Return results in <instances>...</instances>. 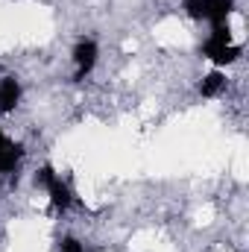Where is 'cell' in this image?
Masks as SVG:
<instances>
[{"label":"cell","mask_w":249,"mask_h":252,"mask_svg":"<svg viewBox=\"0 0 249 252\" xmlns=\"http://www.w3.org/2000/svg\"><path fill=\"white\" fill-rule=\"evenodd\" d=\"M21 158H24V147H21V144H15V141L0 129V176H6V173L18 170Z\"/></svg>","instance_id":"cell-5"},{"label":"cell","mask_w":249,"mask_h":252,"mask_svg":"<svg viewBox=\"0 0 249 252\" xmlns=\"http://www.w3.org/2000/svg\"><path fill=\"white\" fill-rule=\"evenodd\" d=\"M97 59H100V47L94 38H79L76 47H73V79H85L94 67H97Z\"/></svg>","instance_id":"cell-4"},{"label":"cell","mask_w":249,"mask_h":252,"mask_svg":"<svg viewBox=\"0 0 249 252\" xmlns=\"http://www.w3.org/2000/svg\"><path fill=\"white\" fill-rule=\"evenodd\" d=\"M185 12L193 21H208L211 27L229 24V15L235 12V0H185Z\"/></svg>","instance_id":"cell-2"},{"label":"cell","mask_w":249,"mask_h":252,"mask_svg":"<svg viewBox=\"0 0 249 252\" xmlns=\"http://www.w3.org/2000/svg\"><path fill=\"white\" fill-rule=\"evenodd\" d=\"M35 182L47 190L50 205H53L56 211H67V208L73 205V190H70V185L62 179V173H56L53 167H41V170L35 173Z\"/></svg>","instance_id":"cell-3"},{"label":"cell","mask_w":249,"mask_h":252,"mask_svg":"<svg viewBox=\"0 0 249 252\" xmlns=\"http://www.w3.org/2000/svg\"><path fill=\"white\" fill-rule=\"evenodd\" d=\"M223 91H226V73L220 67H214L208 76H202V82H199V94L202 97H220Z\"/></svg>","instance_id":"cell-7"},{"label":"cell","mask_w":249,"mask_h":252,"mask_svg":"<svg viewBox=\"0 0 249 252\" xmlns=\"http://www.w3.org/2000/svg\"><path fill=\"white\" fill-rule=\"evenodd\" d=\"M18 103H21V82L15 76H3L0 79V115L15 112Z\"/></svg>","instance_id":"cell-6"},{"label":"cell","mask_w":249,"mask_h":252,"mask_svg":"<svg viewBox=\"0 0 249 252\" xmlns=\"http://www.w3.org/2000/svg\"><path fill=\"white\" fill-rule=\"evenodd\" d=\"M202 56L214 64V67H220V70H223L226 64L238 62V56H241V44L232 41V30H229V24H217V27H211L208 38L202 41Z\"/></svg>","instance_id":"cell-1"},{"label":"cell","mask_w":249,"mask_h":252,"mask_svg":"<svg viewBox=\"0 0 249 252\" xmlns=\"http://www.w3.org/2000/svg\"><path fill=\"white\" fill-rule=\"evenodd\" d=\"M62 252H85V250H82V244H79L76 238H67L62 244Z\"/></svg>","instance_id":"cell-8"}]
</instances>
